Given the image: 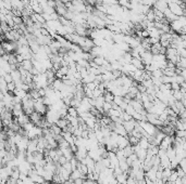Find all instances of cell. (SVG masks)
Instances as JSON below:
<instances>
[{
	"label": "cell",
	"instance_id": "6da1fadb",
	"mask_svg": "<svg viewBox=\"0 0 186 184\" xmlns=\"http://www.w3.org/2000/svg\"><path fill=\"white\" fill-rule=\"evenodd\" d=\"M169 9L172 11V13H174L175 15H177L178 18L184 15V9H183L178 3H175V2H171V3H169Z\"/></svg>",
	"mask_w": 186,
	"mask_h": 184
},
{
	"label": "cell",
	"instance_id": "7a4b0ae2",
	"mask_svg": "<svg viewBox=\"0 0 186 184\" xmlns=\"http://www.w3.org/2000/svg\"><path fill=\"white\" fill-rule=\"evenodd\" d=\"M170 26H171V29H172L173 32L178 34V35L181 34L183 28H184V25H183V23L180 20H175V21L171 22L170 23Z\"/></svg>",
	"mask_w": 186,
	"mask_h": 184
},
{
	"label": "cell",
	"instance_id": "3957f363",
	"mask_svg": "<svg viewBox=\"0 0 186 184\" xmlns=\"http://www.w3.org/2000/svg\"><path fill=\"white\" fill-rule=\"evenodd\" d=\"M154 8L159 10V11H161V12H164V11L169 8L168 1H167V0H158V1L154 2Z\"/></svg>",
	"mask_w": 186,
	"mask_h": 184
},
{
	"label": "cell",
	"instance_id": "277c9868",
	"mask_svg": "<svg viewBox=\"0 0 186 184\" xmlns=\"http://www.w3.org/2000/svg\"><path fill=\"white\" fill-rule=\"evenodd\" d=\"M141 56V60H143V63L145 64V65H150V64L152 63L154 54L151 53L150 51H145Z\"/></svg>",
	"mask_w": 186,
	"mask_h": 184
},
{
	"label": "cell",
	"instance_id": "5b68a950",
	"mask_svg": "<svg viewBox=\"0 0 186 184\" xmlns=\"http://www.w3.org/2000/svg\"><path fill=\"white\" fill-rule=\"evenodd\" d=\"M137 121L135 120V119H132V120H128V121H124L123 122V126H124V128L126 129L127 133L130 134V133H132V131L135 129V125H136Z\"/></svg>",
	"mask_w": 186,
	"mask_h": 184
},
{
	"label": "cell",
	"instance_id": "8992f818",
	"mask_svg": "<svg viewBox=\"0 0 186 184\" xmlns=\"http://www.w3.org/2000/svg\"><path fill=\"white\" fill-rule=\"evenodd\" d=\"M163 13H164V18H165L169 23L173 22V21H175V20H178V16L175 15L174 13H172V11L169 9V8L164 11Z\"/></svg>",
	"mask_w": 186,
	"mask_h": 184
},
{
	"label": "cell",
	"instance_id": "52a82bcc",
	"mask_svg": "<svg viewBox=\"0 0 186 184\" xmlns=\"http://www.w3.org/2000/svg\"><path fill=\"white\" fill-rule=\"evenodd\" d=\"M50 87H52L54 89H55V91H62L64 88V84L63 81H62V79H56L55 81H54V84H52V86H50Z\"/></svg>",
	"mask_w": 186,
	"mask_h": 184
},
{
	"label": "cell",
	"instance_id": "ba28073f",
	"mask_svg": "<svg viewBox=\"0 0 186 184\" xmlns=\"http://www.w3.org/2000/svg\"><path fill=\"white\" fill-rule=\"evenodd\" d=\"M30 121H31L30 116L26 115V114H23V115H21V116L18 117V122L20 124V126L21 127H23L24 125H26V124L30 122Z\"/></svg>",
	"mask_w": 186,
	"mask_h": 184
},
{
	"label": "cell",
	"instance_id": "9c48e42d",
	"mask_svg": "<svg viewBox=\"0 0 186 184\" xmlns=\"http://www.w3.org/2000/svg\"><path fill=\"white\" fill-rule=\"evenodd\" d=\"M21 66L25 68L26 71L28 72H32V69L34 68V64H33V61L32 60H24V62L22 64H20Z\"/></svg>",
	"mask_w": 186,
	"mask_h": 184
},
{
	"label": "cell",
	"instance_id": "30bf717a",
	"mask_svg": "<svg viewBox=\"0 0 186 184\" xmlns=\"http://www.w3.org/2000/svg\"><path fill=\"white\" fill-rule=\"evenodd\" d=\"M69 124H70V122H69V121L67 120L65 118H59V119H58V121L56 122V125H57L58 127H60L62 130H64V129L68 127Z\"/></svg>",
	"mask_w": 186,
	"mask_h": 184
},
{
	"label": "cell",
	"instance_id": "8fae6325",
	"mask_svg": "<svg viewBox=\"0 0 186 184\" xmlns=\"http://www.w3.org/2000/svg\"><path fill=\"white\" fill-rule=\"evenodd\" d=\"M139 146H141V148H145V149H148V148L150 147V143L149 141H148V139L147 138H141V140H139Z\"/></svg>",
	"mask_w": 186,
	"mask_h": 184
},
{
	"label": "cell",
	"instance_id": "7c38bea8",
	"mask_svg": "<svg viewBox=\"0 0 186 184\" xmlns=\"http://www.w3.org/2000/svg\"><path fill=\"white\" fill-rule=\"evenodd\" d=\"M167 156H168L171 160L176 157V151H175V148L173 147V146H170V147L167 149Z\"/></svg>",
	"mask_w": 186,
	"mask_h": 184
},
{
	"label": "cell",
	"instance_id": "4fadbf2b",
	"mask_svg": "<svg viewBox=\"0 0 186 184\" xmlns=\"http://www.w3.org/2000/svg\"><path fill=\"white\" fill-rule=\"evenodd\" d=\"M104 96L106 102H110V103H112V102H113L114 95H113V93H112V92H110V91H108V90H107V91L104 92Z\"/></svg>",
	"mask_w": 186,
	"mask_h": 184
},
{
	"label": "cell",
	"instance_id": "5bb4252c",
	"mask_svg": "<svg viewBox=\"0 0 186 184\" xmlns=\"http://www.w3.org/2000/svg\"><path fill=\"white\" fill-rule=\"evenodd\" d=\"M68 114L72 117H78L80 116V115H78V112H77V108L74 107V106H69Z\"/></svg>",
	"mask_w": 186,
	"mask_h": 184
},
{
	"label": "cell",
	"instance_id": "9a60e30c",
	"mask_svg": "<svg viewBox=\"0 0 186 184\" xmlns=\"http://www.w3.org/2000/svg\"><path fill=\"white\" fill-rule=\"evenodd\" d=\"M82 172L78 170V169H76V170H74L71 173V179L74 181V180H76V179H80V178H82Z\"/></svg>",
	"mask_w": 186,
	"mask_h": 184
},
{
	"label": "cell",
	"instance_id": "2e32d148",
	"mask_svg": "<svg viewBox=\"0 0 186 184\" xmlns=\"http://www.w3.org/2000/svg\"><path fill=\"white\" fill-rule=\"evenodd\" d=\"M172 93H173L174 99L176 100V101H182V100H183V96H184V94L181 92V90H178V91H173V90H172Z\"/></svg>",
	"mask_w": 186,
	"mask_h": 184
},
{
	"label": "cell",
	"instance_id": "e0dca14e",
	"mask_svg": "<svg viewBox=\"0 0 186 184\" xmlns=\"http://www.w3.org/2000/svg\"><path fill=\"white\" fill-rule=\"evenodd\" d=\"M146 18H147V21H150V22H154L156 21V15H154V9H151L146 14Z\"/></svg>",
	"mask_w": 186,
	"mask_h": 184
},
{
	"label": "cell",
	"instance_id": "ac0fdd59",
	"mask_svg": "<svg viewBox=\"0 0 186 184\" xmlns=\"http://www.w3.org/2000/svg\"><path fill=\"white\" fill-rule=\"evenodd\" d=\"M178 179V174H177L176 170H173L172 174L170 175V178H169L168 182H170V183H174L176 180Z\"/></svg>",
	"mask_w": 186,
	"mask_h": 184
},
{
	"label": "cell",
	"instance_id": "d6986e66",
	"mask_svg": "<svg viewBox=\"0 0 186 184\" xmlns=\"http://www.w3.org/2000/svg\"><path fill=\"white\" fill-rule=\"evenodd\" d=\"M113 102L117 104V105L121 106V105L123 104V102H124V96H121V95H115V96H114Z\"/></svg>",
	"mask_w": 186,
	"mask_h": 184
},
{
	"label": "cell",
	"instance_id": "ffe728a7",
	"mask_svg": "<svg viewBox=\"0 0 186 184\" xmlns=\"http://www.w3.org/2000/svg\"><path fill=\"white\" fill-rule=\"evenodd\" d=\"M128 141H130L131 145H136V144L139 143V139H137L136 136H134L132 134H128Z\"/></svg>",
	"mask_w": 186,
	"mask_h": 184
},
{
	"label": "cell",
	"instance_id": "44dd1931",
	"mask_svg": "<svg viewBox=\"0 0 186 184\" xmlns=\"http://www.w3.org/2000/svg\"><path fill=\"white\" fill-rule=\"evenodd\" d=\"M125 113H127L128 115H131V116H133L135 113H136V111H135V108L133 107V105H131V104H128L127 105L126 109H125Z\"/></svg>",
	"mask_w": 186,
	"mask_h": 184
},
{
	"label": "cell",
	"instance_id": "7402d4cb",
	"mask_svg": "<svg viewBox=\"0 0 186 184\" xmlns=\"http://www.w3.org/2000/svg\"><path fill=\"white\" fill-rule=\"evenodd\" d=\"M123 58L125 60L126 63H131L132 60H133V56H132L131 52H125V53L123 54Z\"/></svg>",
	"mask_w": 186,
	"mask_h": 184
},
{
	"label": "cell",
	"instance_id": "603a6c76",
	"mask_svg": "<svg viewBox=\"0 0 186 184\" xmlns=\"http://www.w3.org/2000/svg\"><path fill=\"white\" fill-rule=\"evenodd\" d=\"M112 103H110V102H104V111L106 112V114L109 112L110 109H112Z\"/></svg>",
	"mask_w": 186,
	"mask_h": 184
},
{
	"label": "cell",
	"instance_id": "cb8c5ba5",
	"mask_svg": "<svg viewBox=\"0 0 186 184\" xmlns=\"http://www.w3.org/2000/svg\"><path fill=\"white\" fill-rule=\"evenodd\" d=\"M175 170H176L177 174H178V178H181V179H182V178H184V177H185V172H184V170L182 169V167H181V166L177 167Z\"/></svg>",
	"mask_w": 186,
	"mask_h": 184
},
{
	"label": "cell",
	"instance_id": "d4e9b609",
	"mask_svg": "<svg viewBox=\"0 0 186 184\" xmlns=\"http://www.w3.org/2000/svg\"><path fill=\"white\" fill-rule=\"evenodd\" d=\"M16 89V85L15 82H11V84H8V92H12L13 93L14 91Z\"/></svg>",
	"mask_w": 186,
	"mask_h": 184
},
{
	"label": "cell",
	"instance_id": "484cf974",
	"mask_svg": "<svg viewBox=\"0 0 186 184\" xmlns=\"http://www.w3.org/2000/svg\"><path fill=\"white\" fill-rule=\"evenodd\" d=\"M63 168L65 169V170H68L70 173H72L73 172V169H72V165H71V162H65L63 165Z\"/></svg>",
	"mask_w": 186,
	"mask_h": 184
},
{
	"label": "cell",
	"instance_id": "4316f807",
	"mask_svg": "<svg viewBox=\"0 0 186 184\" xmlns=\"http://www.w3.org/2000/svg\"><path fill=\"white\" fill-rule=\"evenodd\" d=\"M122 118L124 121H128V120H132V119H133V116H131V115H128L127 113L124 112L122 114Z\"/></svg>",
	"mask_w": 186,
	"mask_h": 184
},
{
	"label": "cell",
	"instance_id": "83f0119b",
	"mask_svg": "<svg viewBox=\"0 0 186 184\" xmlns=\"http://www.w3.org/2000/svg\"><path fill=\"white\" fill-rule=\"evenodd\" d=\"M171 87H172L173 91H178V90H181V85H180V84H176V82L171 84Z\"/></svg>",
	"mask_w": 186,
	"mask_h": 184
},
{
	"label": "cell",
	"instance_id": "f1b7e54d",
	"mask_svg": "<svg viewBox=\"0 0 186 184\" xmlns=\"http://www.w3.org/2000/svg\"><path fill=\"white\" fill-rule=\"evenodd\" d=\"M3 78H5V80L7 81L8 84H11V82H13V78H12V75H11V74H7V75L3 77Z\"/></svg>",
	"mask_w": 186,
	"mask_h": 184
},
{
	"label": "cell",
	"instance_id": "f546056e",
	"mask_svg": "<svg viewBox=\"0 0 186 184\" xmlns=\"http://www.w3.org/2000/svg\"><path fill=\"white\" fill-rule=\"evenodd\" d=\"M141 37L143 38H149V31L148 29H143L141 31Z\"/></svg>",
	"mask_w": 186,
	"mask_h": 184
},
{
	"label": "cell",
	"instance_id": "4dcf8cb0",
	"mask_svg": "<svg viewBox=\"0 0 186 184\" xmlns=\"http://www.w3.org/2000/svg\"><path fill=\"white\" fill-rule=\"evenodd\" d=\"M43 14V16H44V18H45L46 22H49V21H51L52 20V18H51V14H48V13H41Z\"/></svg>",
	"mask_w": 186,
	"mask_h": 184
},
{
	"label": "cell",
	"instance_id": "1f68e13d",
	"mask_svg": "<svg viewBox=\"0 0 186 184\" xmlns=\"http://www.w3.org/2000/svg\"><path fill=\"white\" fill-rule=\"evenodd\" d=\"M68 162L69 160L67 159V157H64V156H61V157L59 158V164L61 165V166H63L64 164H65V162Z\"/></svg>",
	"mask_w": 186,
	"mask_h": 184
},
{
	"label": "cell",
	"instance_id": "d6a6232c",
	"mask_svg": "<svg viewBox=\"0 0 186 184\" xmlns=\"http://www.w3.org/2000/svg\"><path fill=\"white\" fill-rule=\"evenodd\" d=\"M135 183L136 184H147L146 183V180H135Z\"/></svg>",
	"mask_w": 186,
	"mask_h": 184
},
{
	"label": "cell",
	"instance_id": "836d02e7",
	"mask_svg": "<svg viewBox=\"0 0 186 184\" xmlns=\"http://www.w3.org/2000/svg\"><path fill=\"white\" fill-rule=\"evenodd\" d=\"M74 182H75V184H83V182H84V180H83L82 178H80V179L74 180Z\"/></svg>",
	"mask_w": 186,
	"mask_h": 184
},
{
	"label": "cell",
	"instance_id": "e575fe53",
	"mask_svg": "<svg viewBox=\"0 0 186 184\" xmlns=\"http://www.w3.org/2000/svg\"><path fill=\"white\" fill-rule=\"evenodd\" d=\"M146 180V183L147 184H154V181H151L150 179H148V178H145Z\"/></svg>",
	"mask_w": 186,
	"mask_h": 184
},
{
	"label": "cell",
	"instance_id": "d590c367",
	"mask_svg": "<svg viewBox=\"0 0 186 184\" xmlns=\"http://www.w3.org/2000/svg\"><path fill=\"white\" fill-rule=\"evenodd\" d=\"M181 76H183L184 78H186V68H183V69H182Z\"/></svg>",
	"mask_w": 186,
	"mask_h": 184
},
{
	"label": "cell",
	"instance_id": "8d00e7d4",
	"mask_svg": "<svg viewBox=\"0 0 186 184\" xmlns=\"http://www.w3.org/2000/svg\"><path fill=\"white\" fill-rule=\"evenodd\" d=\"M60 1H61L62 3H64V5H65V3H68V2H69V1H70V0H60Z\"/></svg>",
	"mask_w": 186,
	"mask_h": 184
},
{
	"label": "cell",
	"instance_id": "74e56055",
	"mask_svg": "<svg viewBox=\"0 0 186 184\" xmlns=\"http://www.w3.org/2000/svg\"><path fill=\"white\" fill-rule=\"evenodd\" d=\"M55 1H57V0H55Z\"/></svg>",
	"mask_w": 186,
	"mask_h": 184
}]
</instances>
